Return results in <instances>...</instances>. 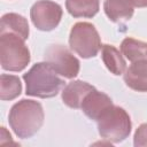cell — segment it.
Instances as JSON below:
<instances>
[{
    "label": "cell",
    "mask_w": 147,
    "mask_h": 147,
    "mask_svg": "<svg viewBox=\"0 0 147 147\" xmlns=\"http://www.w3.org/2000/svg\"><path fill=\"white\" fill-rule=\"evenodd\" d=\"M44 118L45 114L41 103L34 100L22 99L10 108L8 122L18 138L28 139L40 130Z\"/></svg>",
    "instance_id": "6da1fadb"
},
{
    "label": "cell",
    "mask_w": 147,
    "mask_h": 147,
    "mask_svg": "<svg viewBox=\"0 0 147 147\" xmlns=\"http://www.w3.org/2000/svg\"><path fill=\"white\" fill-rule=\"evenodd\" d=\"M25 83V94L41 99L53 98L59 94L64 86V80L59 77L54 69L45 61L33 64L23 75Z\"/></svg>",
    "instance_id": "7a4b0ae2"
},
{
    "label": "cell",
    "mask_w": 147,
    "mask_h": 147,
    "mask_svg": "<svg viewBox=\"0 0 147 147\" xmlns=\"http://www.w3.org/2000/svg\"><path fill=\"white\" fill-rule=\"evenodd\" d=\"M25 40L15 33L0 34V63L7 71L18 72L30 63V51Z\"/></svg>",
    "instance_id": "3957f363"
},
{
    "label": "cell",
    "mask_w": 147,
    "mask_h": 147,
    "mask_svg": "<svg viewBox=\"0 0 147 147\" xmlns=\"http://www.w3.org/2000/svg\"><path fill=\"white\" fill-rule=\"evenodd\" d=\"M96 122L99 134L109 142H122L131 133V118L129 114L118 106L113 105Z\"/></svg>",
    "instance_id": "277c9868"
},
{
    "label": "cell",
    "mask_w": 147,
    "mask_h": 147,
    "mask_svg": "<svg viewBox=\"0 0 147 147\" xmlns=\"http://www.w3.org/2000/svg\"><path fill=\"white\" fill-rule=\"evenodd\" d=\"M69 46L83 59H91L98 55L101 49V39L95 26L88 22L74 24L69 34Z\"/></svg>",
    "instance_id": "5b68a950"
},
{
    "label": "cell",
    "mask_w": 147,
    "mask_h": 147,
    "mask_svg": "<svg viewBox=\"0 0 147 147\" xmlns=\"http://www.w3.org/2000/svg\"><path fill=\"white\" fill-rule=\"evenodd\" d=\"M45 61L64 78L72 79L79 72V60L63 45H51L45 52Z\"/></svg>",
    "instance_id": "8992f818"
},
{
    "label": "cell",
    "mask_w": 147,
    "mask_h": 147,
    "mask_svg": "<svg viewBox=\"0 0 147 147\" xmlns=\"http://www.w3.org/2000/svg\"><path fill=\"white\" fill-rule=\"evenodd\" d=\"M62 13V8L59 3L51 0H39L32 5L30 17L38 30L52 31L59 25Z\"/></svg>",
    "instance_id": "52a82bcc"
},
{
    "label": "cell",
    "mask_w": 147,
    "mask_h": 147,
    "mask_svg": "<svg viewBox=\"0 0 147 147\" xmlns=\"http://www.w3.org/2000/svg\"><path fill=\"white\" fill-rule=\"evenodd\" d=\"M111 106L113 100L110 99V96L94 88L85 96L80 109L88 118L98 121Z\"/></svg>",
    "instance_id": "ba28073f"
},
{
    "label": "cell",
    "mask_w": 147,
    "mask_h": 147,
    "mask_svg": "<svg viewBox=\"0 0 147 147\" xmlns=\"http://www.w3.org/2000/svg\"><path fill=\"white\" fill-rule=\"evenodd\" d=\"M95 87L83 80L70 82L62 91V101L65 106L74 109H79L85 96Z\"/></svg>",
    "instance_id": "9c48e42d"
},
{
    "label": "cell",
    "mask_w": 147,
    "mask_h": 147,
    "mask_svg": "<svg viewBox=\"0 0 147 147\" xmlns=\"http://www.w3.org/2000/svg\"><path fill=\"white\" fill-rule=\"evenodd\" d=\"M126 86L138 92H147V60L132 62L124 71Z\"/></svg>",
    "instance_id": "30bf717a"
},
{
    "label": "cell",
    "mask_w": 147,
    "mask_h": 147,
    "mask_svg": "<svg viewBox=\"0 0 147 147\" xmlns=\"http://www.w3.org/2000/svg\"><path fill=\"white\" fill-rule=\"evenodd\" d=\"M15 33L26 40L29 38V23L26 18L16 13H7L1 17L0 34L1 33Z\"/></svg>",
    "instance_id": "8fae6325"
},
{
    "label": "cell",
    "mask_w": 147,
    "mask_h": 147,
    "mask_svg": "<svg viewBox=\"0 0 147 147\" xmlns=\"http://www.w3.org/2000/svg\"><path fill=\"white\" fill-rule=\"evenodd\" d=\"M134 7L126 0H105L103 9L107 17L115 23L129 21L134 13Z\"/></svg>",
    "instance_id": "7c38bea8"
},
{
    "label": "cell",
    "mask_w": 147,
    "mask_h": 147,
    "mask_svg": "<svg viewBox=\"0 0 147 147\" xmlns=\"http://www.w3.org/2000/svg\"><path fill=\"white\" fill-rule=\"evenodd\" d=\"M101 56L105 65L113 75L119 76L126 70V62L122 52L113 45H103L101 48Z\"/></svg>",
    "instance_id": "4fadbf2b"
},
{
    "label": "cell",
    "mask_w": 147,
    "mask_h": 147,
    "mask_svg": "<svg viewBox=\"0 0 147 147\" xmlns=\"http://www.w3.org/2000/svg\"><path fill=\"white\" fill-rule=\"evenodd\" d=\"M65 8L74 17L92 18L100 9V0H65Z\"/></svg>",
    "instance_id": "5bb4252c"
},
{
    "label": "cell",
    "mask_w": 147,
    "mask_h": 147,
    "mask_svg": "<svg viewBox=\"0 0 147 147\" xmlns=\"http://www.w3.org/2000/svg\"><path fill=\"white\" fill-rule=\"evenodd\" d=\"M121 52L131 62L147 60V42L127 37L121 44Z\"/></svg>",
    "instance_id": "9a60e30c"
},
{
    "label": "cell",
    "mask_w": 147,
    "mask_h": 147,
    "mask_svg": "<svg viewBox=\"0 0 147 147\" xmlns=\"http://www.w3.org/2000/svg\"><path fill=\"white\" fill-rule=\"evenodd\" d=\"M22 92V83L17 76L2 74L0 77V99L10 101L16 99Z\"/></svg>",
    "instance_id": "2e32d148"
},
{
    "label": "cell",
    "mask_w": 147,
    "mask_h": 147,
    "mask_svg": "<svg viewBox=\"0 0 147 147\" xmlns=\"http://www.w3.org/2000/svg\"><path fill=\"white\" fill-rule=\"evenodd\" d=\"M133 145L136 147L147 146V123L141 124L134 132Z\"/></svg>",
    "instance_id": "e0dca14e"
},
{
    "label": "cell",
    "mask_w": 147,
    "mask_h": 147,
    "mask_svg": "<svg viewBox=\"0 0 147 147\" xmlns=\"http://www.w3.org/2000/svg\"><path fill=\"white\" fill-rule=\"evenodd\" d=\"M126 1H129L133 7H138V8L147 7V0H126Z\"/></svg>",
    "instance_id": "ac0fdd59"
}]
</instances>
